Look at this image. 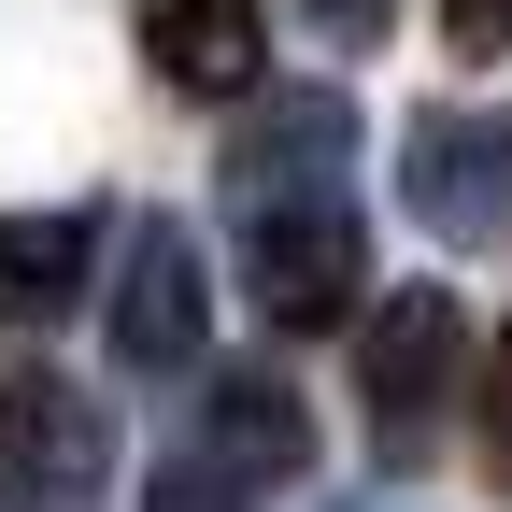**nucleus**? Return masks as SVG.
I'll return each mask as SVG.
<instances>
[{"instance_id":"nucleus-7","label":"nucleus","mask_w":512,"mask_h":512,"mask_svg":"<svg viewBox=\"0 0 512 512\" xmlns=\"http://www.w3.org/2000/svg\"><path fill=\"white\" fill-rule=\"evenodd\" d=\"M143 57H157L185 100H256L271 0H143Z\"/></svg>"},{"instance_id":"nucleus-4","label":"nucleus","mask_w":512,"mask_h":512,"mask_svg":"<svg viewBox=\"0 0 512 512\" xmlns=\"http://www.w3.org/2000/svg\"><path fill=\"white\" fill-rule=\"evenodd\" d=\"M114 413L72 370H0V512H100Z\"/></svg>"},{"instance_id":"nucleus-13","label":"nucleus","mask_w":512,"mask_h":512,"mask_svg":"<svg viewBox=\"0 0 512 512\" xmlns=\"http://www.w3.org/2000/svg\"><path fill=\"white\" fill-rule=\"evenodd\" d=\"M484 456L512 470V328H498V356H484Z\"/></svg>"},{"instance_id":"nucleus-12","label":"nucleus","mask_w":512,"mask_h":512,"mask_svg":"<svg viewBox=\"0 0 512 512\" xmlns=\"http://www.w3.org/2000/svg\"><path fill=\"white\" fill-rule=\"evenodd\" d=\"M441 43L456 57H512V0H441Z\"/></svg>"},{"instance_id":"nucleus-3","label":"nucleus","mask_w":512,"mask_h":512,"mask_svg":"<svg viewBox=\"0 0 512 512\" xmlns=\"http://www.w3.org/2000/svg\"><path fill=\"white\" fill-rule=\"evenodd\" d=\"M399 200L427 242H456V256H498L512 242V114L484 100H427L399 128Z\"/></svg>"},{"instance_id":"nucleus-9","label":"nucleus","mask_w":512,"mask_h":512,"mask_svg":"<svg viewBox=\"0 0 512 512\" xmlns=\"http://www.w3.org/2000/svg\"><path fill=\"white\" fill-rule=\"evenodd\" d=\"M200 456H214V470H242V484H285V470H313V413H299V384H285V370H228V384H214Z\"/></svg>"},{"instance_id":"nucleus-1","label":"nucleus","mask_w":512,"mask_h":512,"mask_svg":"<svg viewBox=\"0 0 512 512\" xmlns=\"http://www.w3.org/2000/svg\"><path fill=\"white\" fill-rule=\"evenodd\" d=\"M356 399H370V456L384 470L441 456V427H456V399H470V313H456V285H384L370 299Z\"/></svg>"},{"instance_id":"nucleus-10","label":"nucleus","mask_w":512,"mask_h":512,"mask_svg":"<svg viewBox=\"0 0 512 512\" xmlns=\"http://www.w3.org/2000/svg\"><path fill=\"white\" fill-rule=\"evenodd\" d=\"M143 512H256V484H242V470H214V456H171V470L143 484Z\"/></svg>"},{"instance_id":"nucleus-2","label":"nucleus","mask_w":512,"mask_h":512,"mask_svg":"<svg viewBox=\"0 0 512 512\" xmlns=\"http://www.w3.org/2000/svg\"><path fill=\"white\" fill-rule=\"evenodd\" d=\"M228 228H256V214H328V200H356V100L342 86H256L242 114H228Z\"/></svg>"},{"instance_id":"nucleus-5","label":"nucleus","mask_w":512,"mask_h":512,"mask_svg":"<svg viewBox=\"0 0 512 512\" xmlns=\"http://www.w3.org/2000/svg\"><path fill=\"white\" fill-rule=\"evenodd\" d=\"M356 285H370L356 200H328V214H256V228H242V299L271 313V328H342Z\"/></svg>"},{"instance_id":"nucleus-8","label":"nucleus","mask_w":512,"mask_h":512,"mask_svg":"<svg viewBox=\"0 0 512 512\" xmlns=\"http://www.w3.org/2000/svg\"><path fill=\"white\" fill-rule=\"evenodd\" d=\"M100 285V214H0V313L15 328H57Z\"/></svg>"},{"instance_id":"nucleus-11","label":"nucleus","mask_w":512,"mask_h":512,"mask_svg":"<svg viewBox=\"0 0 512 512\" xmlns=\"http://www.w3.org/2000/svg\"><path fill=\"white\" fill-rule=\"evenodd\" d=\"M384 15H399V0H299V29H313V43H342V57L384 43Z\"/></svg>"},{"instance_id":"nucleus-6","label":"nucleus","mask_w":512,"mask_h":512,"mask_svg":"<svg viewBox=\"0 0 512 512\" xmlns=\"http://www.w3.org/2000/svg\"><path fill=\"white\" fill-rule=\"evenodd\" d=\"M200 328H214L200 242H185L171 214H143L114 242V370H200Z\"/></svg>"}]
</instances>
